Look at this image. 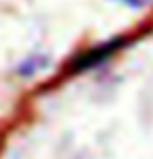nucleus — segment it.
<instances>
[{
  "label": "nucleus",
  "instance_id": "nucleus-1",
  "mask_svg": "<svg viewBox=\"0 0 153 159\" xmlns=\"http://www.w3.org/2000/svg\"><path fill=\"white\" fill-rule=\"evenodd\" d=\"M118 48H120V41H108V43H100V46L91 48V50L83 52L81 56H76L72 60V70L81 72V70L91 68V66H97L100 62H106Z\"/></svg>",
  "mask_w": 153,
  "mask_h": 159
},
{
  "label": "nucleus",
  "instance_id": "nucleus-2",
  "mask_svg": "<svg viewBox=\"0 0 153 159\" xmlns=\"http://www.w3.org/2000/svg\"><path fill=\"white\" fill-rule=\"evenodd\" d=\"M116 2H120V4L128 6V8H145V6H149L153 2V0H116Z\"/></svg>",
  "mask_w": 153,
  "mask_h": 159
}]
</instances>
